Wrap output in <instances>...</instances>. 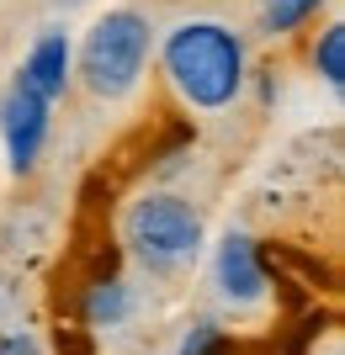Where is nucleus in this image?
Returning <instances> with one entry per match:
<instances>
[{
    "label": "nucleus",
    "mask_w": 345,
    "mask_h": 355,
    "mask_svg": "<svg viewBox=\"0 0 345 355\" xmlns=\"http://www.w3.org/2000/svg\"><path fill=\"white\" fill-rule=\"evenodd\" d=\"M160 69L186 112H228L244 96L250 59H244V37L228 21L186 16L160 43Z\"/></svg>",
    "instance_id": "obj_1"
},
{
    "label": "nucleus",
    "mask_w": 345,
    "mask_h": 355,
    "mask_svg": "<svg viewBox=\"0 0 345 355\" xmlns=\"http://www.w3.org/2000/svg\"><path fill=\"white\" fill-rule=\"evenodd\" d=\"M149 59H154V21L133 6H117V11L90 21L75 74L85 85V96H96V101H128L144 85Z\"/></svg>",
    "instance_id": "obj_2"
},
{
    "label": "nucleus",
    "mask_w": 345,
    "mask_h": 355,
    "mask_svg": "<svg viewBox=\"0 0 345 355\" xmlns=\"http://www.w3.org/2000/svg\"><path fill=\"white\" fill-rule=\"evenodd\" d=\"M122 244L144 270L176 276L202 254V212L176 191H149L122 212Z\"/></svg>",
    "instance_id": "obj_3"
},
{
    "label": "nucleus",
    "mask_w": 345,
    "mask_h": 355,
    "mask_svg": "<svg viewBox=\"0 0 345 355\" xmlns=\"http://www.w3.org/2000/svg\"><path fill=\"white\" fill-rule=\"evenodd\" d=\"M212 286L234 313H250L266 302V270H260V254H255V239L250 234H234L228 228L218 239V254H212Z\"/></svg>",
    "instance_id": "obj_4"
},
{
    "label": "nucleus",
    "mask_w": 345,
    "mask_h": 355,
    "mask_svg": "<svg viewBox=\"0 0 345 355\" xmlns=\"http://www.w3.org/2000/svg\"><path fill=\"white\" fill-rule=\"evenodd\" d=\"M48 112H53V106H43L32 90L16 85V80L6 85V96H0V138H6V154H11L16 175H27L32 164H37V154H43V144H48Z\"/></svg>",
    "instance_id": "obj_5"
},
{
    "label": "nucleus",
    "mask_w": 345,
    "mask_h": 355,
    "mask_svg": "<svg viewBox=\"0 0 345 355\" xmlns=\"http://www.w3.org/2000/svg\"><path fill=\"white\" fill-rule=\"evenodd\" d=\"M69 80H75V43H69V32H43L27 48L22 69H16V85L32 90L43 106H53V101H64Z\"/></svg>",
    "instance_id": "obj_6"
},
{
    "label": "nucleus",
    "mask_w": 345,
    "mask_h": 355,
    "mask_svg": "<svg viewBox=\"0 0 345 355\" xmlns=\"http://www.w3.org/2000/svg\"><path fill=\"white\" fill-rule=\"evenodd\" d=\"M128 313H133V292H128V282H96V286L85 292V318H90V329H117Z\"/></svg>",
    "instance_id": "obj_7"
},
{
    "label": "nucleus",
    "mask_w": 345,
    "mask_h": 355,
    "mask_svg": "<svg viewBox=\"0 0 345 355\" xmlns=\"http://www.w3.org/2000/svg\"><path fill=\"white\" fill-rule=\"evenodd\" d=\"M314 74L335 90V96L345 90V27L340 21H330V27L314 37Z\"/></svg>",
    "instance_id": "obj_8"
},
{
    "label": "nucleus",
    "mask_w": 345,
    "mask_h": 355,
    "mask_svg": "<svg viewBox=\"0 0 345 355\" xmlns=\"http://www.w3.org/2000/svg\"><path fill=\"white\" fill-rule=\"evenodd\" d=\"M324 0H266V32H292L319 11Z\"/></svg>",
    "instance_id": "obj_9"
},
{
    "label": "nucleus",
    "mask_w": 345,
    "mask_h": 355,
    "mask_svg": "<svg viewBox=\"0 0 345 355\" xmlns=\"http://www.w3.org/2000/svg\"><path fill=\"white\" fill-rule=\"evenodd\" d=\"M218 345H224V329L208 324V318L180 334V355H218Z\"/></svg>",
    "instance_id": "obj_10"
}]
</instances>
